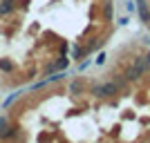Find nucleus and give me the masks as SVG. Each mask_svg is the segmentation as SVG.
<instances>
[{"instance_id":"obj_1","label":"nucleus","mask_w":150,"mask_h":143,"mask_svg":"<svg viewBox=\"0 0 150 143\" xmlns=\"http://www.w3.org/2000/svg\"><path fill=\"white\" fill-rule=\"evenodd\" d=\"M119 94V87L114 85L112 81H103V83H92L90 85V96L99 101H105V99H114Z\"/></svg>"},{"instance_id":"obj_2","label":"nucleus","mask_w":150,"mask_h":143,"mask_svg":"<svg viewBox=\"0 0 150 143\" xmlns=\"http://www.w3.org/2000/svg\"><path fill=\"white\" fill-rule=\"evenodd\" d=\"M20 134H23V128H20L18 123H11V121H9V123L0 130V141L2 143H11V141H16Z\"/></svg>"},{"instance_id":"obj_3","label":"nucleus","mask_w":150,"mask_h":143,"mask_svg":"<svg viewBox=\"0 0 150 143\" xmlns=\"http://www.w3.org/2000/svg\"><path fill=\"white\" fill-rule=\"evenodd\" d=\"M18 11V0H0V18L13 16Z\"/></svg>"},{"instance_id":"obj_4","label":"nucleus","mask_w":150,"mask_h":143,"mask_svg":"<svg viewBox=\"0 0 150 143\" xmlns=\"http://www.w3.org/2000/svg\"><path fill=\"white\" fill-rule=\"evenodd\" d=\"M137 2V13L144 25H150V2L148 0H134Z\"/></svg>"},{"instance_id":"obj_5","label":"nucleus","mask_w":150,"mask_h":143,"mask_svg":"<svg viewBox=\"0 0 150 143\" xmlns=\"http://www.w3.org/2000/svg\"><path fill=\"white\" fill-rule=\"evenodd\" d=\"M132 67L137 69L141 76H148L150 74V65H148V61H146V56H141V54H137V56L132 58Z\"/></svg>"},{"instance_id":"obj_6","label":"nucleus","mask_w":150,"mask_h":143,"mask_svg":"<svg viewBox=\"0 0 150 143\" xmlns=\"http://www.w3.org/2000/svg\"><path fill=\"white\" fill-rule=\"evenodd\" d=\"M85 89H88V85H85L83 78H72V81H69L67 92L72 94V96H81V94H85Z\"/></svg>"},{"instance_id":"obj_7","label":"nucleus","mask_w":150,"mask_h":143,"mask_svg":"<svg viewBox=\"0 0 150 143\" xmlns=\"http://www.w3.org/2000/svg\"><path fill=\"white\" fill-rule=\"evenodd\" d=\"M103 43H105L103 38H90L88 43L83 45V49H85V54H88V56H92L96 49H101V47H103Z\"/></svg>"},{"instance_id":"obj_8","label":"nucleus","mask_w":150,"mask_h":143,"mask_svg":"<svg viewBox=\"0 0 150 143\" xmlns=\"http://www.w3.org/2000/svg\"><path fill=\"white\" fill-rule=\"evenodd\" d=\"M27 89H13L11 94H9V96H7L5 101H2V110H7V107H11L13 103H16V101L20 99V96H23V94H25Z\"/></svg>"},{"instance_id":"obj_9","label":"nucleus","mask_w":150,"mask_h":143,"mask_svg":"<svg viewBox=\"0 0 150 143\" xmlns=\"http://www.w3.org/2000/svg\"><path fill=\"white\" fill-rule=\"evenodd\" d=\"M88 56V54H85V49H83V45L81 43H72V54H69V58H72V61H83V58Z\"/></svg>"},{"instance_id":"obj_10","label":"nucleus","mask_w":150,"mask_h":143,"mask_svg":"<svg viewBox=\"0 0 150 143\" xmlns=\"http://www.w3.org/2000/svg\"><path fill=\"white\" fill-rule=\"evenodd\" d=\"M0 72H2V74H13V72H16V63H13L11 58L2 56L0 58Z\"/></svg>"},{"instance_id":"obj_11","label":"nucleus","mask_w":150,"mask_h":143,"mask_svg":"<svg viewBox=\"0 0 150 143\" xmlns=\"http://www.w3.org/2000/svg\"><path fill=\"white\" fill-rule=\"evenodd\" d=\"M45 87H50L47 76H43V78H36V81H34L29 87H27V92H40V89H45Z\"/></svg>"},{"instance_id":"obj_12","label":"nucleus","mask_w":150,"mask_h":143,"mask_svg":"<svg viewBox=\"0 0 150 143\" xmlns=\"http://www.w3.org/2000/svg\"><path fill=\"white\" fill-rule=\"evenodd\" d=\"M123 76L128 78V83H137V81H141V74H139V72L132 67V65H128V67H125Z\"/></svg>"},{"instance_id":"obj_13","label":"nucleus","mask_w":150,"mask_h":143,"mask_svg":"<svg viewBox=\"0 0 150 143\" xmlns=\"http://www.w3.org/2000/svg\"><path fill=\"white\" fill-rule=\"evenodd\" d=\"M103 18H105L108 23L114 18V2L112 0H105V2H103Z\"/></svg>"},{"instance_id":"obj_14","label":"nucleus","mask_w":150,"mask_h":143,"mask_svg":"<svg viewBox=\"0 0 150 143\" xmlns=\"http://www.w3.org/2000/svg\"><path fill=\"white\" fill-rule=\"evenodd\" d=\"M112 83L119 87V92H123L125 87H128V78H125L123 74H114V76H112Z\"/></svg>"},{"instance_id":"obj_15","label":"nucleus","mask_w":150,"mask_h":143,"mask_svg":"<svg viewBox=\"0 0 150 143\" xmlns=\"http://www.w3.org/2000/svg\"><path fill=\"white\" fill-rule=\"evenodd\" d=\"M54 72H56V65H54V61H50V63L43 67V74H45V76H50V74H54Z\"/></svg>"},{"instance_id":"obj_16","label":"nucleus","mask_w":150,"mask_h":143,"mask_svg":"<svg viewBox=\"0 0 150 143\" xmlns=\"http://www.w3.org/2000/svg\"><path fill=\"white\" fill-rule=\"evenodd\" d=\"M90 65H92V58H90V56H85V58H83L81 63H79V72H83V69H88Z\"/></svg>"},{"instance_id":"obj_17","label":"nucleus","mask_w":150,"mask_h":143,"mask_svg":"<svg viewBox=\"0 0 150 143\" xmlns=\"http://www.w3.org/2000/svg\"><path fill=\"white\" fill-rule=\"evenodd\" d=\"M125 11L134 13V11H137V2H134V0H125Z\"/></svg>"},{"instance_id":"obj_18","label":"nucleus","mask_w":150,"mask_h":143,"mask_svg":"<svg viewBox=\"0 0 150 143\" xmlns=\"http://www.w3.org/2000/svg\"><path fill=\"white\" fill-rule=\"evenodd\" d=\"M25 78H29V81H34V78H38V67H29L27 69Z\"/></svg>"},{"instance_id":"obj_19","label":"nucleus","mask_w":150,"mask_h":143,"mask_svg":"<svg viewBox=\"0 0 150 143\" xmlns=\"http://www.w3.org/2000/svg\"><path fill=\"white\" fill-rule=\"evenodd\" d=\"M105 61H108V54L105 51H99V56H96L94 63H96V65H105Z\"/></svg>"},{"instance_id":"obj_20","label":"nucleus","mask_w":150,"mask_h":143,"mask_svg":"<svg viewBox=\"0 0 150 143\" xmlns=\"http://www.w3.org/2000/svg\"><path fill=\"white\" fill-rule=\"evenodd\" d=\"M128 23H130V18H128V16H121V18L117 20V25H121V27H125Z\"/></svg>"},{"instance_id":"obj_21","label":"nucleus","mask_w":150,"mask_h":143,"mask_svg":"<svg viewBox=\"0 0 150 143\" xmlns=\"http://www.w3.org/2000/svg\"><path fill=\"white\" fill-rule=\"evenodd\" d=\"M9 123V116H5V114H0V130L5 128V125Z\"/></svg>"},{"instance_id":"obj_22","label":"nucleus","mask_w":150,"mask_h":143,"mask_svg":"<svg viewBox=\"0 0 150 143\" xmlns=\"http://www.w3.org/2000/svg\"><path fill=\"white\" fill-rule=\"evenodd\" d=\"M67 47H69L67 43H61V49H58V51H61V54H65V51H67Z\"/></svg>"},{"instance_id":"obj_23","label":"nucleus","mask_w":150,"mask_h":143,"mask_svg":"<svg viewBox=\"0 0 150 143\" xmlns=\"http://www.w3.org/2000/svg\"><path fill=\"white\" fill-rule=\"evenodd\" d=\"M144 56H146V61H148V65H150V49H148V51H146Z\"/></svg>"},{"instance_id":"obj_24","label":"nucleus","mask_w":150,"mask_h":143,"mask_svg":"<svg viewBox=\"0 0 150 143\" xmlns=\"http://www.w3.org/2000/svg\"><path fill=\"white\" fill-rule=\"evenodd\" d=\"M144 45H148V47H150V36H146V38H144Z\"/></svg>"},{"instance_id":"obj_25","label":"nucleus","mask_w":150,"mask_h":143,"mask_svg":"<svg viewBox=\"0 0 150 143\" xmlns=\"http://www.w3.org/2000/svg\"><path fill=\"white\" fill-rule=\"evenodd\" d=\"M148 27H150V25H148Z\"/></svg>"}]
</instances>
